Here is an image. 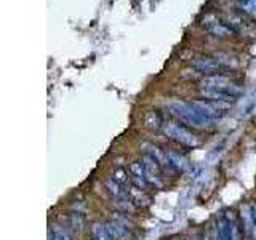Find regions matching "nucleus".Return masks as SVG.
<instances>
[{
	"instance_id": "nucleus-15",
	"label": "nucleus",
	"mask_w": 256,
	"mask_h": 240,
	"mask_svg": "<svg viewBox=\"0 0 256 240\" xmlns=\"http://www.w3.org/2000/svg\"><path fill=\"white\" fill-rule=\"evenodd\" d=\"M144 124H146L148 128H154V130H157V128L162 125V116H160L157 110H149L146 117H144Z\"/></svg>"
},
{
	"instance_id": "nucleus-11",
	"label": "nucleus",
	"mask_w": 256,
	"mask_h": 240,
	"mask_svg": "<svg viewBox=\"0 0 256 240\" xmlns=\"http://www.w3.org/2000/svg\"><path fill=\"white\" fill-rule=\"evenodd\" d=\"M144 149H146L148 154L150 157H154L162 166H168V165H170V160H168L166 150L160 149L158 146H154V144H146V146H144Z\"/></svg>"
},
{
	"instance_id": "nucleus-7",
	"label": "nucleus",
	"mask_w": 256,
	"mask_h": 240,
	"mask_svg": "<svg viewBox=\"0 0 256 240\" xmlns=\"http://www.w3.org/2000/svg\"><path fill=\"white\" fill-rule=\"evenodd\" d=\"M204 26L216 37H228L230 34V29L226 26V24L221 22L220 20L213 18V16H206L204 20Z\"/></svg>"
},
{
	"instance_id": "nucleus-19",
	"label": "nucleus",
	"mask_w": 256,
	"mask_h": 240,
	"mask_svg": "<svg viewBox=\"0 0 256 240\" xmlns=\"http://www.w3.org/2000/svg\"><path fill=\"white\" fill-rule=\"evenodd\" d=\"M204 240H218V230H216V226H210V229L205 232Z\"/></svg>"
},
{
	"instance_id": "nucleus-3",
	"label": "nucleus",
	"mask_w": 256,
	"mask_h": 240,
	"mask_svg": "<svg viewBox=\"0 0 256 240\" xmlns=\"http://www.w3.org/2000/svg\"><path fill=\"white\" fill-rule=\"evenodd\" d=\"M165 134L168 138L174 140L176 142L182 144V146H188V148H197L200 144V140L197 136L189 132L188 128H184L182 125H178V124H166L165 126Z\"/></svg>"
},
{
	"instance_id": "nucleus-21",
	"label": "nucleus",
	"mask_w": 256,
	"mask_h": 240,
	"mask_svg": "<svg viewBox=\"0 0 256 240\" xmlns=\"http://www.w3.org/2000/svg\"><path fill=\"white\" fill-rule=\"evenodd\" d=\"M252 213H253V221H254V224H256V204L252 205Z\"/></svg>"
},
{
	"instance_id": "nucleus-22",
	"label": "nucleus",
	"mask_w": 256,
	"mask_h": 240,
	"mask_svg": "<svg viewBox=\"0 0 256 240\" xmlns=\"http://www.w3.org/2000/svg\"><path fill=\"white\" fill-rule=\"evenodd\" d=\"M252 232H253V240H256V224H254V226H253Z\"/></svg>"
},
{
	"instance_id": "nucleus-24",
	"label": "nucleus",
	"mask_w": 256,
	"mask_h": 240,
	"mask_svg": "<svg viewBox=\"0 0 256 240\" xmlns=\"http://www.w3.org/2000/svg\"><path fill=\"white\" fill-rule=\"evenodd\" d=\"M92 240H96V238H92Z\"/></svg>"
},
{
	"instance_id": "nucleus-14",
	"label": "nucleus",
	"mask_w": 256,
	"mask_h": 240,
	"mask_svg": "<svg viewBox=\"0 0 256 240\" xmlns=\"http://www.w3.org/2000/svg\"><path fill=\"white\" fill-rule=\"evenodd\" d=\"M240 220H242L245 229H248V230L253 229L254 221H253V213H252V205L250 204L240 205Z\"/></svg>"
},
{
	"instance_id": "nucleus-9",
	"label": "nucleus",
	"mask_w": 256,
	"mask_h": 240,
	"mask_svg": "<svg viewBox=\"0 0 256 240\" xmlns=\"http://www.w3.org/2000/svg\"><path fill=\"white\" fill-rule=\"evenodd\" d=\"M106 189L109 190V194L114 197V200H128V198H130L128 189H124L122 184H118L116 180H108L106 181Z\"/></svg>"
},
{
	"instance_id": "nucleus-23",
	"label": "nucleus",
	"mask_w": 256,
	"mask_h": 240,
	"mask_svg": "<svg viewBox=\"0 0 256 240\" xmlns=\"http://www.w3.org/2000/svg\"><path fill=\"white\" fill-rule=\"evenodd\" d=\"M172 240H180V238H172Z\"/></svg>"
},
{
	"instance_id": "nucleus-1",
	"label": "nucleus",
	"mask_w": 256,
	"mask_h": 240,
	"mask_svg": "<svg viewBox=\"0 0 256 240\" xmlns=\"http://www.w3.org/2000/svg\"><path fill=\"white\" fill-rule=\"evenodd\" d=\"M170 112L178 117L182 124H188L196 128H210L214 120L208 117L205 112L200 109L196 102H182V101H172L168 102Z\"/></svg>"
},
{
	"instance_id": "nucleus-20",
	"label": "nucleus",
	"mask_w": 256,
	"mask_h": 240,
	"mask_svg": "<svg viewBox=\"0 0 256 240\" xmlns=\"http://www.w3.org/2000/svg\"><path fill=\"white\" fill-rule=\"evenodd\" d=\"M232 240H242V232H240L237 222L232 224Z\"/></svg>"
},
{
	"instance_id": "nucleus-16",
	"label": "nucleus",
	"mask_w": 256,
	"mask_h": 240,
	"mask_svg": "<svg viewBox=\"0 0 256 240\" xmlns=\"http://www.w3.org/2000/svg\"><path fill=\"white\" fill-rule=\"evenodd\" d=\"M69 224H70V228L80 232V230H84V226H85V220H84V214L82 213H70L69 216Z\"/></svg>"
},
{
	"instance_id": "nucleus-5",
	"label": "nucleus",
	"mask_w": 256,
	"mask_h": 240,
	"mask_svg": "<svg viewBox=\"0 0 256 240\" xmlns=\"http://www.w3.org/2000/svg\"><path fill=\"white\" fill-rule=\"evenodd\" d=\"M106 228L112 240H133L132 232L128 230V228L117 220H109L106 222Z\"/></svg>"
},
{
	"instance_id": "nucleus-8",
	"label": "nucleus",
	"mask_w": 256,
	"mask_h": 240,
	"mask_svg": "<svg viewBox=\"0 0 256 240\" xmlns=\"http://www.w3.org/2000/svg\"><path fill=\"white\" fill-rule=\"evenodd\" d=\"M166 150V156L168 160H170V165L173 168H176L178 172H186L189 168V160L184 157L180 152H176L174 149H165Z\"/></svg>"
},
{
	"instance_id": "nucleus-6",
	"label": "nucleus",
	"mask_w": 256,
	"mask_h": 240,
	"mask_svg": "<svg viewBox=\"0 0 256 240\" xmlns=\"http://www.w3.org/2000/svg\"><path fill=\"white\" fill-rule=\"evenodd\" d=\"M192 66H194L198 72H202V74H210L213 76V72H216L221 64L216 61V58H208V56H205V58H197L192 61Z\"/></svg>"
},
{
	"instance_id": "nucleus-2",
	"label": "nucleus",
	"mask_w": 256,
	"mask_h": 240,
	"mask_svg": "<svg viewBox=\"0 0 256 240\" xmlns=\"http://www.w3.org/2000/svg\"><path fill=\"white\" fill-rule=\"evenodd\" d=\"M202 86H204V90H216L224 94H229L232 98H236V96L242 93V86H238L236 82H232L229 77L221 76V74L206 76L202 80Z\"/></svg>"
},
{
	"instance_id": "nucleus-17",
	"label": "nucleus",
	"mask_w": 256,
	"mask_h": 240,
	"mask_svg": "<svg viewBox=\"0 0 256 240\" xmlns=\"http://www.w3.org/2000/svg\"><path fill=\"white\" fill-rule=\"evenodd\" d=\"M48 238H50V240H70L68 232L64 230L61 226H58V224H53V226H52L50 234H48Z\"/></svg>"
},
{
	"instance_id": "nucleus-18",
	"label": "nucleus",
	"mask_w": 256,
	"mask_h": 240,
	"mask_svg": "<svg viewBox=\"0 0 256 240\" xmlns=\"http://www.w3.org/2000/svg\"><path fill=\"white\" fill-rule=\"evenodd\" d=\"M112 180H116L118 184H122V186H128V182L132 181V176H128V173L124 170V168H117V170L114 172V174H112Z\"/></svg>"
},
{
	"instance_id": "nucleus-10",
	"label": "nucleus",
	"mask_w": 256,
	"mask_h": 240,
	"mask_svg": "<svg viewBox=\"0 0 256 240\" xmlns=\"http://www.w3.org/2000/svg\"><path fill=\"white\" fill-rule=\"evenodd\" d=\"M232 224L229 218L221 216L216 222V230H218V240H232Z\"/></svg>"
},
{
	"instance_id": "nucleus-13",
	"label": "nucleus",
	"mask_w": 256,
	"mask_h": 240,
	"mask_svg": "<svg viewBox=\"0 0 256 240\" xmlns=\"http://www.w3.org/2000/svg\"><path fill=\"white\" fill-rule=\"evenodd\" d=\"M92 236L93 238L96 240H112L109 232H108V228H106V222H101V221H94L92 224Z\"/></svg>"
},
{
	"instance_id": "nucleus-12",
	"label": "nucleus",
	"mask_w": 256,
	"mask_h": 240,
	"mask_svg": "<svg viewBox=\"0 0 256 240\" xmlns=\"http://www.w3.org/2000/svg\"><path fill=\"white\" fill-rule=\"evenodd\" d=\"M128 194H130L132 202L134 205H138V206H148L150 204V198L146 194H144V190L140 189V188H136V186L128 188Z\"/></svg>"
},
{
	"instance_id": "nucleus-4",
	"label": "nucleus",
	"mask_w": 256,
	"mask_h": 240,
	"mask_svg": "<svg viewBox=\"0 0 256 240\" xmlns=\"http://www.w3.org/2000/svg\"><path fill=\"white\" fill-rule=\"evenodd\" d=\"M141 162L146 166V180L149 184H154L156 188H162V181H160V165L154 157L146 154L142 157Z\"/></svg>"
}]
</instances>
